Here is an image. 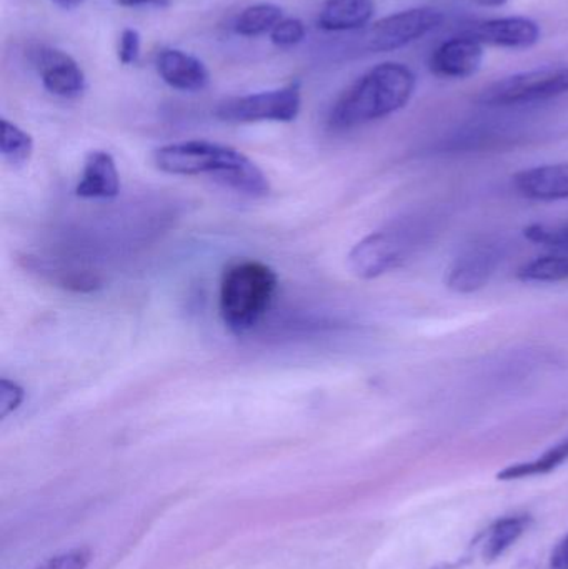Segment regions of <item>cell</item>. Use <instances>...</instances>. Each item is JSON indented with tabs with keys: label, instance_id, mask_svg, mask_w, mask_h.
<instances>
[{
	"label": "cell",
	"instance_id": "6da1fadb",
	"mask_svg": "<svg viewBox=\"0 0 568 569\" xmlns=\"http://www.w3.org/2000/svg\"><path fill=\"white\" fill-rule=\"evenodd\" d=\"M157 169L170 176H210L217 182L243 196H269L270 182L266 173L233 147L210 140H187L169 143L153 153Z\"/></svg>",
	"mask_w": 568,
	"mask_h": 569
},
{
	"label": "cell",
	"instance_id": "7a4b0ae2",
	"mask_svg": "<svg viewBox=\"0 0 568 569\" xmlns=\"http://www.w3.org/2000/svg\"><path fill=\"white\" fill-rule=\"evenodd\" d=\"M416 86V73L409 67L379 63L339 97L330 110V129H356L399 112L412 99Z\"/></svg>",
	"mask_w": 568,
	"mask_h": 569
},
{
	"label": "cell",
	"instance_id": "3957f363",
	"mask_svg": "<svg viewBox=\"0 0 568 569\" xmlns=\"http://www.w3.org/2000/svg\"><path fill=\"white\" fill-rule=\"evenodd\" d=\"M277 273L259 260L233 263L220 282V317L233 335L249 333L259 325L277 291Z\"/></svg>",
	"mask_w": 568,
	"mask_h": 569
},
{
	"label": "cell",
	"instance_id": "277c9868",
	"mask_svg": "<svg viewBox=\"0 0 568 569\" xmlns=\"http://www.w3.org/2000/svg\"><path fill=\"white\" fill-rule=\"evenodd\" d=\"M419 243L420 230L412 223H397L370 233L349 253L350 270L359 279H377L407 262Z\"/></svg>",
	"mask_w": 568,
	"mask_h": 569
},
{
	"label": "cell",
	"instance_id": "5b68a950",
	"mask_svg": "<svg viewBox=\"0 0 568 569\" xmlns=\"http://www.w3.org/2000/svg\"><path fill=\"white\" fill-rule=\"evenodd\" d=\"M300 107L302 87L299 80H293L280 89L222 100L213 116L227 123L293 122Z\"/></svg>",
	"mask_w": 568,
	"mask_h": 569
},
{
	"label": "cell",
	"instance_id": "8992f818",
	"mask_svg": "<svg viewBox=\"0 0 568 569\" xmlns=\"http://www.w3.org/2000/svg\"><path fill=\"white\" fill-rule=\"evenodd\" d=\"M564 93H568V67H557L497 80L479 93L477 102L489 107L522 106L556 99Z\"/></svg>",
	"mask_w": 568,
	"mask_h": 569
},
{
	"label": "cell",
	"instance_id": "52a82bcc",
	"mask_svg": "<svg viewBox=\"0 0 568 569\" xmlns=\"http://www.w3.org/2000/svg\"><path fill=\"white\" fill-rule=\"evenodd\" d=\"M444 16L430 7H416L383 17L367 30L366 49L370 52H392L420 39L442 23Z\"/></svg>",
	"mask_w": 568,
	"mask_h": 569
},
{
	"label": "cell",
	"instance_id": "ba28073f",
	"mask_svg": "<svg viewBox=\"0 0 568 569\" xmlns=\"http://www.w3.org/2000/svg\"><path fill=\"white\" fill-rule=\"evenodd\" d=\"M504 259V246L492 239L467 247L447 273L446 284L456 293H474L486 287Z\"/></svg>",
	"mask_w": 568,
	"mask_h": 569
},
{
	"label": "cell",
	"instance_id": "9c48e42d",
	"mask_svg": "<svg viewBox=\"0 0 568 569\" xmlns=\"http://www.w3.org/2000/svg\"><path fill=\"white\" fill-rule=\"evenodd\" d=\"M32 63L39 72L43 89L52 96L77 99L86 92V73L63 50L39 47L32 52Z\"/></svg>",
	"mask_w": 568,
	"mask_h": 569
},
{
	"label": "cell",
	"instance_id": "30bf717a",
	"mask_svg": "<svg viewBox=\"0 0 568 569\" xmlns=\"http://www.w3.org/2000/svg\"><path fill=\"white\" fill-rule=\"evenodd\" d=\"M464 36L477 42L502 49H529L540 40V26L527 17H500V19L476 22L464 30Z\"/></svg>",
	"mask_w": 568,
	"mask_h": 569
},
{
	"label": "cell",
	"instance_id": "8fae6325",
	"mask_svg": "<svg viewBox=\"0 0 568 569\" xmlns=\"http://www.w3.org/2000/svg\"><path fill=\"white\" fill-rule=\"evenodd\" d=\"M482 60V43L460 33L434 50L429 66L434 76L442 79H469L479 72Z\"/></svg>",
	"mask_w": 568,
	"mask_h": 569
},
{
	"label": "cell",
	"instance_id": "7c38bea8",
	"mask_svg": "<svg viewBox=\"0 0 568 569\" xmlns=\"http://www.w3.org/2000/svg\"><path fill=\"white\" fill-rule=\"evenodd\" d=\"M156 67L160 79L172 89L182 90V92H200L209 87L210 73L206 63L183 50H160Z\"/></svg>",
	"mask_w": 568,
	"mask_h": 569
},
{
	"label": "cell",
	"instance_id": "4fadbf2b",
	"mask_svg": "<svg viewBox=\"0 0 568 569\" xmlns=\"http://www.w3.org/2000/svg\"><path fill=\"white\" fill-rule=\"evenodd\" d=\"M514 189L524 199L537 202L568 199V163L522 170L514 177Z\"/></svg>",
	"mask_w": 568,
	"mask_h": 569
},
{
	"label": "cell",
	"instance_id": "5bb4252c",
	"mask_svg": "<svg viewBox=\"0 0 568 569\" xmlns=\"http://www.w3.org/2000/svg\"><path fill=\"white\" fill-rule=\"evenodd\" d=\"M120 192L116 160L106 150H93L86 157L82 176L76 187L77 197L89 200H112Z\"/></svg>",
	"mask_w": 568,
	"mask_h": 569
},
{
	"label": "cell",
	"instance_id": "9a60e30c",
	"mask_svg": "<svg viewBox=\"0 0 568 569\" xmlns=\"http://www.w3.org/2000/svg\"><path fill=\"white\" fill-rule=\"evenodd\" d=\"M376 12V0H327L319 13L320 29L346 32L362 29Z\"/></svg>",
	"mask_w": 568,
	"mask_h": 569
},
{
	"label": "cell",
	"instance_id": "2e32d148",
	"mask_svg": "<svg viewBox=\"0 0 568 569\" xmlns=\"http://www.w3.org/2000/svg\"><path fill=\"white\" fill-rule=\"evenodd\" d=\"M529 527V518L510 517L497 521L489 528L484 540L482 557L486 561H494L502 557Z\"/></svg>",
	"mask_w": 568,
	"mask_h": 569
},
{
	"label": "cell",
	"instance_id": "e0dca14e",
	"mask_svg": "<svg viewBox=\"0 0 568 569\" xmlns=\"http://www.w3.org/2000/svg\"><path fill=\"white\" fill-rule=\"evenodd\" d=\"M282 19V7L276 3H256L239 13L233 29L243 37L262 36V33L272 32Z\"/></svg>",
	"mask_w": 568,
	"mask_h": 569
},
{
	"label": "cell",
	"instance_id": "ac0fdd59",
	"mask_svg": "<svg viewBox=\"0 0 568 569\" xmlns=\"http://www.w3.org/2000/svg\"><path fill=\"white\" fill-rule=\"evenodd\" d=\"M522 282L557 283L568 280V253L539 257L526 263L517 273Z\"/></svg>",
	"mask_w": 568,
	"mask_h": 569
},
{
	"label": "cell",
	"instance_id": "d6986e66",
	"mask_svg": "<svg viewBox=\"0 0 568 569\" xmlns=\"http://www.w3.org/2000/svg\"><path fill=\"white\" fill-rule=\"evenodd\" d=\"M2 139H0V153L3 162L12 167H22L29 162L33 152V139L16 123L2 119Z\"/></svg>",
	"mask_w": 568,
	"mask_h": 569
},
{
	"label": "cell",
	"instance_id": "ffe728a7",
	"mask_svg": "<svg viewBox=\"0 0 568 569\" xmlns=\"http://www.w3.org/2000/svg\"><path fill=\"white\" fill-rule=\"evenodd\" d=\"M568 460V441L562 445H557L552 450L544 453L537 460L529 461V463H517L512 467L506 468L497 475L499 480H520V478L537 477V475H546L549 471L556 470L557 467Z\"/></svg>",
	"mask_w": 568,
	"mask_h": 569
},
{
	"label": "cell",
	"instance_id": "44dd1931",
	"mask_svg": "<svg viewBox=\"0 0 568 569\" xmlns=\"http://www.w3.org/2000/svg\"><path fill=\"white\" fill-rule=\"evenodd\" d=\"M524 236L534 243L549 247V249L559 250L568 253V223L567 226H530L526 229Z\"/></svg>",
	"mask_w": 568,
	"mask_h": 569
},
{
	"label": "cell",
	"instance_id": "7402d4cb",
	"mask_svg": "<svg viewBox=\"0 0 568 569\" xmlns=\"http://www.w3.org/2000/svg\"><path fill=\"white\" fill-rule=\"evenodd\" d=\"M306 37V26L299 19H282L270 32V40L279 47H292L302 42Z\"/></svg>",
	"mask_w": 568,
	"mask_h": 569
},
{
	"label": "cell",
	"instance_id": "603a6c76",
	"mask_svg": "<svg viewBox=\"0 0 568 569\" xmlns=\"http://www.w3.org/2000/svg\"><path fill=\"white\" fill-rule=\"evenodd\" d=\"M90 558L92 555L89 550L76 548V550L63 551V553L49 558L36 569H86L89 567Z\"/></svg>",
	"mask_w": 568,
	"mask_h": 569
},
{
	"label": "cell",
	"instance_id": "cb8c5ba5",
	"mask_svg": "<svg viewBox=\"0 0 568 569\" xmlns=\"http://www.w3.org/2000/svg\"><path fill=\"white\" fill-rule=\"evenodd\" d=\"M26 400V390L17 381L2 378L0 380V418H7L19 410Z\"/></svg>",
	"mask_w": 568,
	"mask_h": 569
},
{
	"label": "cell",
	"instance_id": "d4e9b609",
	"mask_svg": "<svg viewBox=\"0 0 568 569\" xmlns=\"http://www.w3.org/2000/svg\"><path fill=\"white\" fill-rule=\"evenodd\" d=\"M140 33L136 29H123L120 33L119 50H117V57L122 66H132L139 60L140 57Z\"/></svg>",
	"mask_w": 568,
	"mask_h": 569
},
{
	"label": "cell",
	"instance_id": "484cf974",
	"mask_svg": "<svg viewBox=\"0 0 568 569\" xmlns=\"http://www.w3.org/2000/svg\"><path fill=\"white\" fill-rule=\"evenodd\" d=\"M547 569H568V535L557 545Z\"/></svg>",
	"mask_w": 568,
	"mask_h": 569
},
{
	"label": "cell",
	"instance_id": "4316f807",
	"mask_svg": "<svg viewBox=\"0 0 568 569\" xmlns=\"http://www.w3.org/2000/svg\"><path fill=\"white\" fill-rule=\"evenodd\" d=\"M122 7H169L172 0H116Z\"/></svg>",
	"mask_w": 568,
	"mask_h": 569
},
{
	"label": "cell",
	"instance_id": "83f0119b",
	"mask_svg": "<svg viewBox=\"0 0 568 569\" xmlns=\"http://www.w3.org/2000/svg\"><path fill=\"white\" fill-rule=\"evenodd\" d=\"M56 6H59L60 9L63 10H73L77 9V7L82 6L86 0H52Z\"/></svg>",
	"mask_w": 568,
	"mask_h": 569
},
{
	"label": "cell",
	"instance_id": "f1b7e54d",
	"mask_svg": "<svg viewBox=\"0 0 568 569\" xmlns=\"http://www.w3.org/2000/svg\"><path fill=\"white\" fill-rule=\"evenodd\" d=\"M469 2L477 3L482 7H502L506 6L509 0H469Z\"/></svg>",
	"mask_w": 568,
	"mask_h": 569
}]
</instances>
